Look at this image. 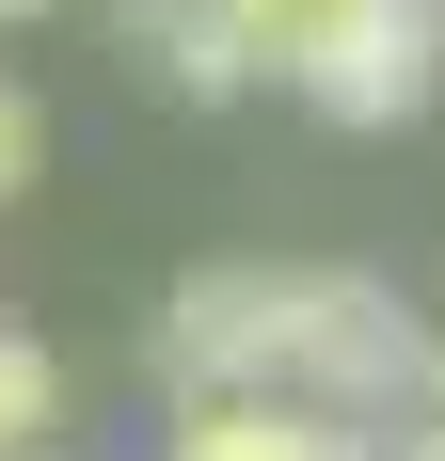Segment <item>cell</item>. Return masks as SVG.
Here are the masks:
<instances>
[{"label":"cell","instance_id":"6da1fadb","mask_svg":"<svg viewBox=\"0 0 445 461\" xmlns=\"http://www.w3.org/2000/svg\"><path fill=\"white\" fill-rule=\"evenodd\" d=\"M159 382H270L318 414H430V319L382 271H303V255H222L159 303Z\"/></svg>","mask_w":445,"mask_h":461},{"label":"cell","instance_id":"7a4b0ae2","mask_svg":"<svg viewBox=\"0 0 445 461\" xmlns=\"http://www.w3.org/2000/svg\"><path fill=\"white\" fill-rule=\"evenodd\" d=\"M222 16L255 48V80H286L334 128H398L445 80V0H222Z\"/></svg>","mask_w":445,"mask_h":461},{"label":"cell","instance_id":"3957f363","mask_svg":"<svg viewBox=\"0 0 445 461\" xmlns=\"http://www.w3.org/2000/svg\"><path fill=\"white\" fill-rule=\"evenodd\" d=\"M366 446H382L366 414H318V398H270V382H191L159 461H366Z\"/></svg>","mask_w":445,"mask_h":461},{"label":"cell","instance_id":"277c9868","mask_svg":"<svg viewBox=\"0 0 445 461\" xmlns=\"http://www.w3.org/2000/svg\"><path fill=\"white\" fill-rule=\"evenodd\" d=\"M112 48H128L159 95H191V112L255 95V48H239V16H222V0H128V16H112Z\"/></svg>","mask_w":445,"mask_h":461},{"label":"cell","instance_id":"5b68a950","mask_svg":"<svg viewBox=\"0 0 445 461\" xmlns=\"http://www.w3.org/2000/svg\"><path fill=\"white\" fill-rule=\"evenodd\" d=\"M48 429H64V350H32V334H0V461H32Z\"/></svg>","mask_w":445,"mask_h":461},{"label":"cell","instance_id":"8992f818","mask_svg":"<svg viewBox=\"0 0 445 461\" xmlns=\"http://www.w3.org/2000/svg\"><path fill=\"white\" fill-rule=\"evenodd\" d=\"M32 159H48V112L16 80H0V207H16V191H32Z\"/></svg>","mask_w":445,"mask_h":461},{"label":"cell","instance_id":"52a82bcc","mask_svg":"<svg viewBox=\"0 0 445 461\" xmlns=\"http://www.w3.org/2000/svg\"><path fill=\"white\" fill-rule=\"evenodd\" d=\"M366 461H445V446H430V429H413V446H398V429H382V446H366Z\"/></svg>","mask_w":445,"mask_h":461},{"label":"cell","instance_id":"ba28073f","mask_svg":"<svg viewBox=\"0 0 445 461\" xmlns=\"http://www.w3.org/2000/svg\"><path fill=\"white\" fill-rule=\"evenodd\" d=\"M413 429H430V446H445V350H430V414H413Z\"/></svg>","mask_w":445,"mask_h":461},{"label":"cell","instance_id":"9c48e42d","mask_svg":"<svg viewBox=\"0 0 445 461\" xmlns=\"http://www.w3.org/2000/svg\"><path fill=\"white\" fill-rule=\"evenodd\" d=\"M32 16H64V0H0V32H32Z\"/></svg>","mask_w":445,"mask_h":461}]
</instances>
